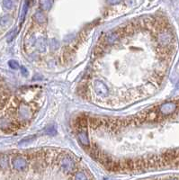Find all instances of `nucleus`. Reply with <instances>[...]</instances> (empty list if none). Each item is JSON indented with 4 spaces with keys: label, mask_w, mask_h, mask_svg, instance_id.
Returning <instances> with one entry per match:
<instances>
[{
    "label": "nucleus",
    "mask_w": 179,
    "mask_h": 180,
    "mask_svg": "<svg viewBox=\"0 0 179 180\" xmlns=\"http://www.w3.org/2000/svg\"><path fill=\"white\" fill-rule=\"evenodd\" d=\"M8 64H9L10 68H12L13 70H17V69L19 68V64H18V62H17V61H15V60H9Z\"/></svg>",
    "instance_id": "14"
},
{
    "label": "nucleus",
    "mask_w": 179,
    "mask_h": 180,
    "mask_svg": "<svg viewBox=\"0 0 179 180\" xmlns=\"http://www.w3.org/2000/svg\"><path fill=\"white\" fill-rule=\"evenodd\" d=\"M171 35L169 32H161V34H158V41L160 44H163V45H167L171 41Z\"/></svg>",
    "instance_id": "5"
},
{
    "label": "nucleus",
    "mask_w": 179,
    "mask_h": 180,
    "mask_svg": "<svg viewBox=\"0 0 179 180\" xmlns=\"http://www.w3.org/2000/svg\"><path fill=\"white\" fill-rule=\"evenodd\" d=\"M50 47H51L52 50H53V51H54V50H57V49L59 47V43L58 42L57 40L52 39L51 42H50Z\"/></svg>",
    "instance_id": "13"
},
{
    "label": "nucleus",
    "mask_w": 179,
    "mask_h": 180,
    "mask_svg": "<svg viewBox=\"0 0 179 180\" xmlns=\"http://www.w3.org/2000/svg\"><path fill=\"white\" fill-rule=\"evenodd\" d=\"M46 39L43 38V37H41L38 42H36V46H37V49L40 51V52H44L46 50Z\"/></svg>",
    "instance_id": "8"
},
{
    "label": "nucleus",
    "mask_w": 179,
    "mask_h": 180,
    "mask_svg": "<svg viewBox=\"0 0 179 180\" xmlns=\"http://www.w3.org/2000/svg\"><path fill=\"white\" fill-rule=\"evenodd\" d=\"M168 180H177V179H175V178H173V179H168Z\"/></svg>",
    "instance_id": "21"
},
{
    "label": "nucleus",
    "mask_w": 179,
    "mask_h": 180,
    "mask_svg": "<svg viewBox=\"0 0 179 180\" xmlns=\"http://www.w3.org/2000/svg\"><path fill=\"white\" fill-rule=\"evenodd\" d=\"M26 11H27V6H24V9H23V12H22V16H21V22H22V23H23V21H24V16H25Z\"/></svg>",
    "instance_id": "17"
},
{
    "label": "nucleus",
    "mask_w": 179,
    "mask_h": 180,
    "mask_svg": "<svg viewBox=\"0 0 179 180\" xmlns=\"http://www.w3.org/2000/svg\"><path fill=\"white\" fill-rule=\"evenodd\" d=\"M77 138H78V141H80L81 144H83L84 146H89V140H88V137H87V134L86 133V131H81V132L78 133L77 134Z\"/></svg>",
    "instance_id": "6"
},
{
    "label": "nucleus",
    "mask_w": 179,
    "mask_h": 180,
    "mask_svg": "<svg viewBox=\"0 0 179 180\" xmlns=\"http://www.w3.org/2000/svg\"><path fill=\"white\" fill-rule=\"evenodd\" d=\"M40 5L43 10H48V9H50V7L52 6V1H42L40 3Z\"/></svg>",
    "instance_id": "11"
},
{
    "label": "nucleus",
    "mask_w": 179,
    "mask_h": 180,
    "mask_svg": "<svg viewBox=\"0 0 179 180\" xmlns=\"http://www.w3.org/2000/svg\"><path fill=\"white\" fill-rule=\"evenodd\" d=\"M14 34H15V31H14L13 32H11L10 34V35H9V38H8V42H11V40L14 38Z\"/></svg>",
    "instance_id": "20"
},
{
    "label": "nucleus",
    "mask_w": 179,
    "mask_h": 180,
    "mask_svg": "<svg viewBox=\"0 0 179 180\" xmlns=\"http://www.w3.org/2000/svg\"><path fill=\"white\" fill-rule=\"evenodd\" d=\"M118 34H117V32H112V34H111L108 37H107V42L108 43H113V42H115L117 39H118Z\"/></svg>",
    "instance_id": "10"
},
{
    "label": "nucleus",
    "mask_w": 179,
    "mask_h": 180,
    "mask_svg": "<svg viewBox=\"0 0 179 180\" xmlns=\"http://www.w3.org/2000/svg\"><path fill=\"white\" fill-rule=\"evenodd\" d=\"M5 99H6V95L3 91V89L0 87V107H1L5 102Z\"/></svg>",
    "instance_id": "15"
},
{
    "label": "nucleus",
    "mask_w": 179,
    "mask_h": 180,
    "mask_svg": "<svg viewBox=\"0 0 179 180\" xmlns=\"http://www.w3.org/2000/svg\"><path fill=\"white\" fill-rule=\"evenodd\" d=\"M12 165H13V168L17 170V171H23L26 169V166H27V162L26 160L24 158H21V157H17V158H14L13 160H12Z\"/></svg>",
    "instance_id": "4"
},
{
    "label": "nucleus",
    "mask_w": 179,
    "mask_h": 180,
    "mask_svg": "<svg viewBox=\"0 0 179 180\" xmlns=\"http://www.w3.org/2000/svg\"><path fill=\"white\" fill-rule=\"evenodd\" d=\"M177 103L175 102H168L159 106V112L162 115H170L177 109Z\"/></svg>",
    "instance_id": "1"
},
{
    "label": "nucleus",
    "mask_w": 179,
    "mask_h": 180,
    "mask_svg": "<svg viewBox=\"0 0 179 180\" xmlns=\"http://www.w3.org/2000/svg\"><path fill=\"white\" fill-rule=\"evenodd\" d=\"M60 166L62 167V169L65 171H67V172H71L76 167L74 160L69 156H64L60 159Z\"/></svg>",
    "instance_id": "2"
},
{
    "label": "nucleus",
    "mask_w": 179,
    "mask_h": 180,
    "mask_svg": "<svg viewBox=\"0 0 179 180\" xmlns=\"http://www.w3.org/2000/svg\"><path fill=\"white\" fill-rule=\"evenodd\" d=\"M105 180H112V179H108V178H105Z\"/></svg>",
    "instance_id": "22"
},
{
    "label": "nucleus",
    "mask_w": 179,
    "mask_h": 180,
    "mask_svg": "<svg viewBox=\"0 0 179 180\" xmlns=\"http://www.w3.org/2000/svg\"><path fill=\"white\" fill-rule=\"evenodd\" d=\"M34 18L35 22H37L39 24H44L47 21V17L45 16V14L42 12H41V11H37L34 14Z\"/></svg>",
    "instance_id": "7"
},
{
    "label": "nucleus",
    "mask_w": 179,
    "mask_h": 180,
    "mask_svg": "<svg viewBox=\"0 0 179 180\" xmlns=\"http://www.w3.org/2000/svg\"><path fill=\"white\" fill-rule=\"evenodd\" d=\"M21 71H22V74L24 76H26L28 74V71H27V70L24 67H21Z\"/></svg>",
    "instance_id": "19"
},
{
    "label": "nucleus",
    "mask_w": 179,
    "mask_h": 180,
    "mask_svg": "<svg viewBox=\"0 0 179 180\" xmlns=\"http://www.w3.org/2000/svg\"><path fill=\"white\" fill-rule=\"evenodd\" d=\"M75 180H88V178L84 172H78L76 174Z\"/></svg>",
    "instance_id": "12"
},
{
    "label": "nucleus",
    "mask_w": 179,
    "mask_h": 180,
    "mask_svg": "<svg viewBox=\"0 0 179 180\" xmlns=\"http://www.w3.org/2000/svg\"><path fill=\"white\" fill-rule=\"evenodd\" d=\"M3 5L7 9H11L13 7V2L12 1H4L3 2Z\"/></svg>",
    "instance_id": "16"
},
{
    "label": "nucleus",
    "mask_w": 179,
    "mask_h": 180,
    "mask_svg": "<svg viewBox=\"0 0 179 180\" xmlns=\"http://www.w3.org/2000/svg\"><path fill=\"white\" fill-rule=\"evenodd\" d=\"M9 19V17H8V16H4V17L1 19V21H0V24H6V21Z\"/></svg>",
    "instance_id": "18"
},
{
    "label": "nucleus",
    "mask_w": 179,
    "mask_h": 180,
    "mask_svg": "<svg viewBox=\"0 0 179 180\" xmlns=\"http://www.w3.org/2000/svg\"><path fill=\"white\" fill-rule=\"evenodd\" d=\"M45 133L48 135H52V136L55 135L56 134V126L54 124L49 125L45 130Z\"/></svg>",
    "instance_id": "9"
},
{
    "label": "nucleus",
    "mask_w": 179,
    "mask_h": 180,
    "mask_svg": "<svg viewBox=\"0 0 179 180\" xmlns=\"http://www.w3.org/2000/svg\"><path fill=\"white\" fill-rule=\"evenodd\" d=\"M94 89L97 95L101 96H105L108 94V87L105 86V84L100 80H96L94 84Z\"/></svg>",
    "instance_id": "3"
}]
</instances>
